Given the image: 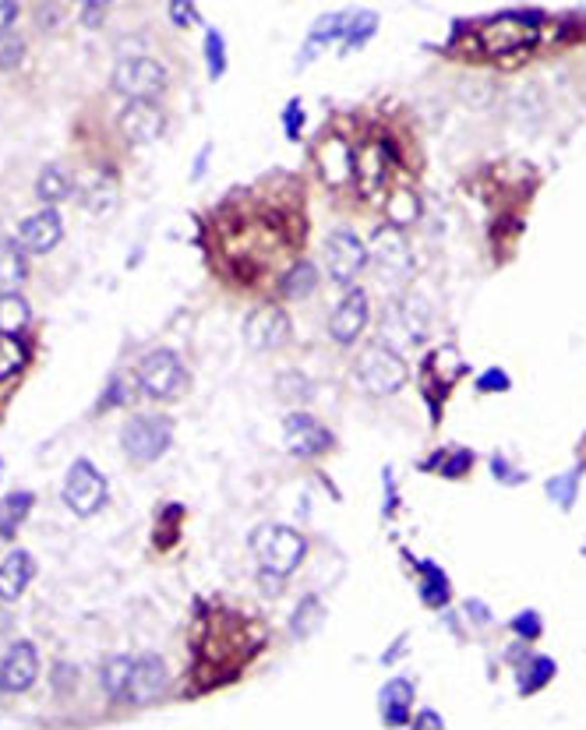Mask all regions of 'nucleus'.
Listing matches in <instances>:
<instances>
[{
	"mask_svg": "<svg viewBox=\"0 0 586 730\" xmlns=\"http://www.w3.org/2000/svg\"><path fill=\"white\" fill-rule=\"evenodd\" d=\"M308 163L315 170V180L332 198H343L346 191H354V142L336 124H329L315 135L308 149Z\"/></svg>",
	"mask_w": 586,
	"mask_h": 730,
	"instance_id": "obj_3",
	"label": "nucleus"
},
{
	"mask_svg": "<svg viewBox=\"0 0 586 730\" xmlns=\"http://www.w3.org/2000/svg\"><path fill=\"white\" fill-rule=\"evenodd\" d=\"M64 237V219L61 212L53 209V205H46V209L32 212L29 219H25L22 226H18V244L25 247L29 254H46L53 251V247L61 244Z\"/></svg>",
	"mask_w": 586,
	"mask_h": 730,
	"instance_id": "obj_18",
	"label": "nucleus"
},
{
	"mask_svg": "<svg viewBox=\"0 0 586 730\" xmlns=\"http://www.w3.org/2000/svg\"><path fill=\"white\" fill-rule=\"evenodd\" d=\"M78 11H110L113 0H71Z\"/></svg>",
	"mask_w": 586,
	"mask_h": 730,
	"instance_id": "obj_48",
	"label": "nucleus"
},
{
	"mask_svg": "<svg viewBox=\"0 0 586 730\" xmlns=\"http://www.w3.org/2000/svg\"><path fill=\"white\" fill-rule=\"evenodd\" d=\"M75 191L82 194V205L92 216H103L121 198V180H117V170H110V166H96L82 184H75Z\"/></svg>",
	"mask_w": 586,
	"mask_h": 730,
	"instance_id": "obj_21",
	"label": "nucleus"
},
{
	"mask_svg": "<svg viewBox=\"0 0 586 730\" xmlns=\"http://www.w3.org/2000/svg\"><path fill=\"white\" fill-rule=\"evenodd\" d=\"M71 194H75V177H71L64 166L50 163V166H43V170H39V180H36V198H39V202L57 209L61 202H68Z\"/></svg>",
	"mask_w": 586,
	"mask_h": 730,
	"instance_id": "obj_25",
	"label": "nucleus"
},
{
	"mask_svg": "<svg viewBox=\"0 0 586 730\" xmlns=\"http://www.w3.org/2000/svg\"><path fill=\"white\" fill-rule=\"evenodd\" d=\"M32 321V311L15 290L0 293V332H22L25 325Z\"/></svg>",
	"mask_w": 586,
	"mask_h": 730,
	"instance_id": "obj_32",
	"label": "nucleus"
},
{
	"mask_svg": "<svg viewBox=\"0 0 586 730\" xmlns=\"http://www.w3.org/2000/svg\"><path fill=\"white\" fill-rule=\"evenodd\" d=\"M64 501H68V508L78 515V519H89V515H96L99 508H103V501H106L103 473H99L92 462L78 459L75 466L68 470V477H64Z\"/></svg>",
	"mask_w": 586,
	"mask_h": 730,
	"instance_id": "obj_15",
	"label": "nucleus"
},
{
	"mask_svg": "<svg viewBox=\"0 0 586 730\" xmlns=\"http://www.w3.org/2000/svg\"><path fill=\"white\" fill-rule=\"evenodd\" d=\"M135 385L152 403H177L188 392V367L173 350H152L138 360Z\"/></svg>",
	"mask_w": 586,
	"mask_h": 730,
	"instance_id": "obj_6",
	"label": "nucleus"
},
{
	"mask_svg": "<svg viewBox=\"0 0 586 730\" xmlns=\"http://www.w3.org/2000/svg\"><path fill=\"white\" fill-rule=\"evenodd\" d=\"M251 547H255L258 561H262V572H272V575H279V579H286V575H293L301 568L304 554H308V537H304L301 529L269 522V526L255 529Z\"/></svg>",
	"mask_w": 586,
	"mask_h": 730,
	"instance_id": "obj_7",
	"label": "nucleus"
},
{
	"mask_svg": "<svg viewBox=\"0 0 586 730\" xmlns=\"http://www.w3.org/2000/svg\"><path fill=\"white\" fill-rule=\"evenodd\" d=\"M368 265L385 283L403 286L414 272V247L406 240V230L389 223H378L368 237Z\"/></svg>",
	"mask_w": 586,
	"mask_h": 730,
	"instance_id": "obj_8",
	"label": "nucleus"
},
{
	"mask_svg": "<svg viewBox=\"0 0 586 730\" xmlns=\"http://www.w3.org/2000/svg\"><path fill=\"white\" fill-rule=\"evenodd\" d=\"M491 473H495V477L502 480L505 487H516V484H523V480H526V473L523 470H512L505 455H495V459H491Z\"/></svg>",
	"mask_w": 586,
	"mask_h": 730,
	"instance_id": "obj_45",
	"label": "nucleus"
},
{
	"mask_svg": "<svg viewBox=\"0 0 586 730\" xmlns=\"http://www.w3.org/2000/svg\"><path fill=\"white\" fill-rule=\"evenodd\" d=\"M39 678V653L32 642H11L0 660V692L18 695L29 692Z\"/></svg>",
	"mask_w": 586,
	"mask_h": 730,
	"instance_id": "obj_17",
	"label": "nucleus"
},
{
	"mask_svg": "<svg viewBox=\"0 0 586 730\" xmlns=\"http://www.w3.org/2000/svg\"><path fill=\"white\" fill-rule=\"evenodd\" d=\"M424 336H428V311L421 300H396L385 307L382 325H378V343L403 350V346L424 343Z\"/></svg>",
	"mask_w": 586,
	"mask_h": 730,
	"instance_id": "obj_13",
	"label": "nucleus"
},
{
	"mask_svg": "<svg viewBox=\"0 0 586 730\" xmlns=\"http://www.w3.org/2000/svg\"><path fill=\"white\" fill-rule=\"evenodd\" d=\"M421 216H424L421 194H417L410 184H392L389 194H385V202H382V223L399 226V230H410V226L421 223Z\"/></svg>",
	"mask_w": 586,
	"mask_h": 730,
	"instance_id": "obj_22",
	"label": "nucleus"
},
{
	"mask_svg": "<svg viewBox=\"0 0 586 730\" xmlns=\"http://www.w3.org/2000/svg\"><path fill=\"white\" fill-rule=\"evenodd\" d=\"M283 135L290 138V142H301V135H304V103L301 99H290V103L283 106Z\"/></svg>",
	"mask_w": 586,
	"mask_h": 730,
	"instance_id": "obj_38",
	"label": "nucleus"
},
{
	"mask_svg": "<svg viewBox=\"0 0 586 730\" xmlns=\"http://www.w3.org/2000/svg\"><path fill=\"white\" fill-rule=\"evenodd\" d=\"M131 663L128 656H110L103 667V692L110 699H124L128 695V681H131Z\"/></svg>",
	"mask_w": 586,
	"mask_h": 730,
	"instance_id": "obj_33",
	"label": "nucleus"
},
{
	"mask_svg": "<svg viewBox=\"0 0 586 730\" xmlns=\"http://www.w3.org/2000/svg\"><path fill=\"white\" fill-rule=\"evenodd\" d=\"M322 265L329 272V279L336 286H354L357 276L368 269V244L361 240V233L354 226H336L329 230L322 247Z\"/></svg>",
	"mask_w": 586,
	"mask_h": 730,
	"instance_id": "obj_9",
	"label": "nucleus"
},
{
	"mask_svg": "<svg viewBox=\"0 0 586 730\" xmlns=\"http://www.w3.org/2000/svg\"><path fill=\"white\" fill-rule=\"evenodd\" d=\"M166 663L159 656H142V660L131 663V681H128V699L135 706H149V702H159L166 692Z\"/></svg>",
	"mask_w": 586,
	"mask_h": 730,
	"instance_id": "obj_19",
	"label": "nucleus"
},
{
	"mask_svg": "<svg viewBox=\"0 0 586 730\" xmlns=\"http://www.w3.org/2000/svg\"><path fill=\"white\" fill-rule=\"evenodd\" d=\"M293 339V321L290 314L283 311V304H258L255 311L244 318V343L258 353H279L286 350Z\"/></svg>",
	"mask_w": 586,
	"mask_h": 730,
	"instance_id": "obj_10",
	"label": "nucleus"
},
{
	"mask_svg": "<svg viewBox=\"0 0 586 730\" xmlns=\"http://www.w3.org/2000/svg\"><path fill=\"white\" fill-rule=\"evenodd\" d=\"M318 283H322V276H318L315 261H311V258H293L290 265L279 272L276 297L283 300V304H301V300L315 297Z\"/></svg>",
	"mask_w": 586,
	"mask_h": 730,
	"instance_id": "obj_20",
	"label": "nucleus"
},
{
	"mask_svg": "<svg viewBox=\"0 0 586 730\" xmlns=\"http://www.w3.org/2000/svg\"><path fill=\"white\" fill-rule=\"evenodd\" d=\"M466 611L474 614V618H477V625H488V621H491V611L481 604V600H466Z\"/></svg>",
	"mask_w": 586,
	"mask_h": 730,
	"instance_id": "obj_47",
	"label": "nucleus"
},
{
	"mask_svg": "<svg viewBox=\"0 0 586 730\" xmlns=\"http://www.w3.org/2000/svg\"><path fill=\"white\" fill-rule=\"evenodd\" d=\"M368 325H371L368 293H364L361 286H346L343 300H339L336 311H332V318H329V339L336 346H343V350H350V346L364 336V328Z\"/></svg>",
	"mask_w": 586,
	"mask_h": 730,
	"instance_id": "obj_14",
	"label": "nucleus"
},
{
	"mask_svg": "<svg viewBox=\"0 0 586 730\" xmlns=\"http://www.w3.org/2000/svg\"><path fill=\"white\" fill-rule=\"evenodd\" d=\"M36 575V561H32L29 551H11L8 558L0 561V604L8 600H18L25 593V586Z\"/></svg>",
	"mask_w": 586,
	"mask_h": 730,
	"instance_id": "obj_23",
	"label": "nucleus"
},
{
	"mask_svg": "<svg viewBox=\"0 0 586 730\" xmlns=\"http://www.w3.org/2000/svg\"><path fill=\"white\" fill-rule=\"evenodd\" d=\"M283 445L290 455H297V459H318V455H325L332 448V434L325 424H318L311 413H301L293 410L286 413L283 420Z\"/></svg>",
	"mask_w": 586,
	"mask_h": 730,
	"instance_id": "obj_16",
	"label": "nucleus"
},
{
	"mask_svg": "<svg viewBox=\"0 0 586 730\" xmlns=\"http://www.w3.org/2000/svg\"><path fill=\"white\" fill-rule=\"evenodd\" d=\"M32 508V494L29 491H15L8 494V498L0 501V537L11 540L18 533V526L25 522V515H29Z\"/></svg>",
	"mask_w": 586,
	"mask_h": 730,
	"instance_id": "obj_30",
	"label": "nucleus"
},
{
	"mask_svg": "<svg viewBox=\"0 0 586 730\" xmlns=\"http://www.w3.org/2000/svg\"><path fill=\"white\" fill-rule=\"evenodd\" d=\"M25 247L18 240H8V244H0V293H11L25 283L29 276V261H25Z\"/></svg>",
	"mask_w": 586,
	"mask_h": 730,
	"instance_id": "obj_27",
	"label": "nucleus"
},
{
	"mask_svg": "<svg viewBox=\"0 0 586 730\" xmlns=\"http://www.w3.org/2000/svg\"><path fill=\"white\" fill-rule=\"evenodd\" d=\"M170 22H173V29H191V25L202 22L195 0H170Z\"/></svg>",
	"mask_w": 586,
	"mask_h": 730,
	"instance_id": "obj_41",
	"label": "nucleus"
},
{
	"mask_svg": "<svg viewBox=\"0 0 586 730\" xmlns=\"http://www.w3.org/2000/svg\"><path fill=\"white\" fill-rule=\"evenodd\" d=\"M382 702V716L389 727H406L410 723V702H414V685L406 678H392L378 695Z\"/></svg>",
	"mask_w": 586,
	"mask_h": 730,
	"instance_id": "obj_24",
	"label": "nucleus"
},
{
	"mask_svg": "<svg viewBox=\"0 0 586 730\" xmlns=\"http://www.w3.org/2000/svg\"><path fill=\"white\" fill-rule=\"evenodd\" d=\"M29 57L25 50V36L18 29H4L0 32V71H18Z\"/></svg>",
	"mask_w": 586,
	"mask_h": 730,
	"instance_id": "obj_36",
	"label": "nucleus"
},
{
	"mask_svg": "<svg viewBox=\"0 0 586 730\" xmlns=\"http://www.w3.org/2000/svg\"><path fill=\"white\" fill-rule=\"evenodd\" d=\"M509 388H512V378L502 367H491V371H484L477 378V392H509Z\"/></svg>",
	"mask_w": 586,
	"mask_h": 730,
	"instance_id": "obj_44",
	"label": "nucleus"
},
{
	"mask_svg": "<svg viewBox=\"0 0 586 730\" xmlns=\"http://www.w3.org/2000/svg\"><path fill=\"white\" fill-rule=\"evenodd\" d=\"M110 89L124 99H166L170 71L152 53H124L110 71Z\"/></svg>",
	"mask_w": 586,
	"mask_h": 730,
	"instance_id": "obj_4",
	"label": "nucleus"
},
{
	"mask_svg": "<svg viewBox=\"0 0 586 730\" xmlns=\"http://www.w3.org/2000/svg\"><path fill=\"white\" fill-rule=\"evenodd\" d=\"M354 374H357V381H361V388L368 395H375V399H389V395H396L399 388L406 385L410 367H406V357L399 350H392V346H385V343H371L357 353Z\"/></svg>",
	"mask_w": 586,
	"mask_h": 730,
	"instance_id": "obj_5",
	"label": "nucleus"
},
{
	"mask_svg": "<svg viewBox=\"0 0 586 730\" xmlns=\"http://www.w3.org/2000/svg\"><path fill=\"white\" fill-rule=\"evenodd\" d=\"M121 445L131 462H156L173 445V420L163 413H145L135 417L121 434Z\"/></svg>",
	"mask_w": 586,
	"mask_h": 730,
	"instance_id": "obj_11",
	"label": "nucleus"
},
{
	"mask_svg": "<svg viewBox=\"0 0 586 730\" xmlns=\"http://www.w3.org/2000/svg\"><path fill=\"white\" fill-rule=\"evenodd\" d=\"M276 392L283 395V399H290V392H297V399H311V381L304 378L301 371H286L283 378H279Z\"/></svg>",
	"mask_w": 586,
	"mask_h": 730,
	"instance_id": "obj_42",
	"label": "nucleus"
},
{
	"mask_svg": "<svg viewBox=\"0 0 586 730\" xmlns=\"http://www.w3.org/2000/svg\"><path fill=\"white\" fill-rule=\"evenodd\" d=\"M378 25H382V22H378L375 11H354V15H350V22H346L343 39H339V50H343V53L361 50V46L378 32Z\"/></svg>",
	"mask_w": 586,
	"mask_h": 730,
	"instance_id": "obj_29",
	"label": "nucleus"
},
{
	"mask_svg": "<svg viewBox=\"0 0 586 730\" xmlns=\"http://www.w3.org/2000/svg\"><path fill=\"white\" fill-rule=\"evenodd\" d=\"M322 618H325V607L318 604V596H304L301 607L293 611V621H290L293 639H308V635L322 625Z\"/></svg>",
	"mask_w": 586,
	"mask_h": 730,
	"instance_id": "obj_34",
	"label": "nucleus"
},
{
	"mask_svg": "<svg viewBox=\"0 0 586 730\" xmlns=\"http://www.w3.org/2000/svg\"><path fill=\"white\" fill-rule=\"evenodd\" d=\"M421 572H424V582H421V600L428 607H445L449 604V579H445V572L435 565V561H421Z\"/></svg>",
	"mask_w": 586,
	"mask_h": 730,
	"instance_id": "obj_31",
	"label": "nucleus"
},
{
	"mask_svg": "<svg viewBox=\"0 0 586 730\" xmlns=\"http://www.w3.org/2000/svg\"><path fill=\"white\" fill-rule=\"evenodd\" d=\"M442 723H445L442 716H438V713H431V709H424V713L414 720V727H442Z\"/></svg>",
	"mask_w": 586,
	"mask_h": 730,
	"instance_id": "obj_49",
	"label": "nucleus"
},
{
	"mask_svg": "<svg viewBox=\"0 0 586 730\" xmlns=\"http://www.w3.org/2000/svg\"><path fill=\"white\" fill-rule=\"evenodd\" d=\"M541 32H544L541 11H502V15L481 22V29H474V43L481 50V57L509 60V57L534 53V46L541 43Z\"/></svg>",
	"mask_w": 586,
	"mask_h": 730,
	"instance_id": "obj_2",
	"label": "nucleus"
},
{
	"mask_svg": "<svg viewBox=\"0 0 586 730\" xmlns=\"http://www.w3.org/2000/svg\"><path fill=\"white\" fill-rule=\"evenodd\" d=\"M346 22H350V15H346V11H332V15H322L315 25H311L308 43H304V53H301V68L308 64L311 53H315V50H322V46L339 43V39H343Z\"/></svg>",
	"mask_w": 586,
	"mask_h": 730,
	"instance_id": "obj_26",
	"label": "nucleus"
},
{
	"mask_svg": "<svg viewBox=\"0 0 586 730\" xmlns=\"http://www.w3.org/2000/svg\"><path fill=\"white\" fill-rule=\"evenodd\" d=\"M18 22V0H0V32L15 29Z\"/></svg>",
	"mask_w": 586,
	"mask_h": 730,
	"instance_id": "obj_46",
	"label": "nucleus"
},
{
	"mask_svg": "<svg viewBox=\"0 0 586 730\" xmlns=\"http://www.w3.org/2000/svg\"><path fill=\"white\" fill-rule=\"evenodd\" d=\"M29 364V343L22 332H0V381H11Z\"/></svg>",
	"mask_w": 586,
	"mask_h": 730,
	"instance_id": "obj_28",
	"label": "nucleus"
},
{
	"mask_svg": "<svg viewBox=\"0 0 586 730\" xmlns=\"http://www.w3.org/2000/svg\"><path fill=\"white\" fill-rule=\"evenodd\" d=\"M512 632H516L519 639H526V642L541 639V632H544L541 614H537V611H523V614H516V618H512Z\"/></svg>",
	"mask_w": 586,
	"mask_h": 730,
	"instance_id": "obj_40",
	"label": "nucleus"
},
{
	"mask_svg": "<svg viewBox=\"0 0 586 730\" xmlns=\"http://www.w3.org/2000/svg\"><path fill=\"white\" fill-rule=\"evenodd\" d=\"M166 113L163 99H128L117 113V135L128 145H152L163 138L166 131Z\"/></svg>",
	"mask_w": 586,
	"mask_h": 730,
	"instance_id": "obj_12",
	"label": "nucleus"
},
{
	"mask_svg": "<svg viewBox=\"0 0 586 730\" xmlns=\"http://www.w3.org/2000/svg\"><path fill=\"white\" fill-rule=\"evenodd\" d=\"M205 64H209V78L219 82L226 75V39L216 25L205 29Z\"/></svg>",
	"mask_w": 586,
	"mask_h": 730,
	"instance_id": "obj_37",
	"label": "nucleus"
},
{
	"mask_svg": "<svg viewBox=\"0 0 586 730\" xmlns=\"http://www.w3.org/2000/svg\"><path fill=\"white\" fill-rule=\"evenodd\" d=\"M399 163H403V156H399L396 142H392L389 135L357 138L354 142V198H361L368 209H382Z\"/></svg>",
	"mask_w": 586,
	"mask_h": 730,
	"instance_id": "obj_1",
	"label": "nucleus"
},
{
	"mask_svg": "<svg viewBox=\"0 0 586 730\" xmlns=\"http://www.w3.org/2000/svg\"><path fill=\"white\" fill-rule=\"evenodd\" d=\"M470 466H474V452H466L463 448V452H452L449 462H442L438 470H442L445 480H459L463 473H470Z\"/></svg>",
	"mask_w": 586,
	"mask_h": 730,
	"instance_id": "obj_43",
	"label": "nucleus"
},
{
	"mask_svg": "<svg viewBox=\"0 0 586 730\" xmlns=\"http://www.w3.org/2000/svg\"><path fill=\"white\" fill-rule=\"evenodd\" d=\"M555 660L551 656H534L530 660V667L523 671V681H519V695H534V692H541L544 685H548L551 678H555Z\"/></svg>",
	"mask_w": 586,
	"mask_h": 730,
	"instance_id": "obj_35",
	"label": "nucleus"
},
{
	"mask_svg": "<svg viewBox=\"0 0 586 730\" xmlns=\"http://www.w3.org/2000/svg\"><path fill=\"white\" fill-rule=\"evenodd\" d=\"M576 491H579V473H565V477H558V480H551V484H548V494L562 508H569L572 501H576Z\"/></svg>",
	"mask_w": 586,
	"mask_h": 730,
	"instance_id": "obj_39",
	"label": "nucleus"
}]
</instances>
